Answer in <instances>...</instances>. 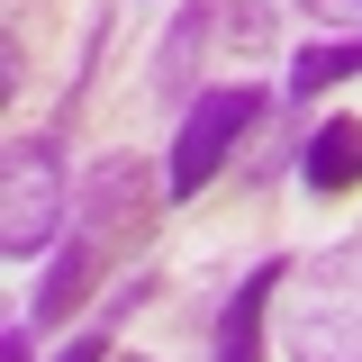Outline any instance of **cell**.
Listing matches in <instances>:
<instances>
[{
	"instance_id": "10",
	"label": "cell",
	"mask_w": 362,
	"mask_h": 362,
	"mask_svg": "<svg viewBox=\"0 0 362 362\" xmlns=\"http://www.w3.org/2000/svg\"><path fill=\"white\" fill-rule=\"evenodd\" d=\"M109 335H118V326L100 317V326H90V335H73V344H64V354H54V362H109Z\"/></svg>"
},
{
	"instance_id": "7",
	"label": "cell",
	"mask_w": 362,
	"mask_h": 362,
	"mask_svg": "<svg viewBox=\"0 0 362 362\" xmlns=\"http://www.w3.org/2000/svg\"><path fill=\"white\" fill-rule=\"evenodd\" d=\"M299 181H308V199H344V190H362V118H326V127H308V145H299Z\"/></svg>"
},
{
	"instance_id": "4",
	"label": "cell",
	"mask_w": 362,
	"mask_h": 362,
	"mask_svg": "<svg viewBox=\"0 0 362 362\" xmlns=\"http://www.w3.org/2000/svg\"><path fill=\"white\" fill-rule=\"evenodd\" d=\"M263 109H272L263 82L190 90V100H181V127H173V154H163V199H199V190L226 173V154L263 127Z\"/></svg>"
},
{
	"instance_id": "6",
	"label": "cell",
	"mask_w": 362,
	"mask_h": 362,
	"mask_svg": "<svg viewBox=\"0 0 362 362\" xmlns=\"http://www.w3.org/2000/svg\"><path fill=\"white\" fill-rule=\"evenodd\" d=\"M290 272H299L290 254H263V263L226 290L218 326H209V362H263V354H272V290H281Z\"/></svg>"
},
{
	"instance_id": "1",
	"label": "cell",
	"mask_w": 362,
	"mask_h": 362,
	"mask_svg": "<svg viewBox=\"0 0 362 362\" xmlns=\"http://www.w3.org/2000/svg\"><path fill=\"white\" fill-rule=\"evenodd\" d=\"M154 209H163V181H154L145 154H100V163H90L82 190H73V226H64V245H54V263H45V281H37V308H28L37 335L64 326V317L82 308L118 263L145 254Z\"/></svg>"
},
{
	"instance_id": "8",
	"label": "cell",
	"mask_w": 362,
	"mask_h": 362,
	"mask_svg": "<svg viewBox=\"0 0 362 362\" xmlns=\"http://www.w3.org/2000/svg\"><path fill=\"white\" fill-rule=\"evenodd\" d=\"M362 73V37H317L290 54V100H326L335 82H354Z\"/></svg>"
},
{
	"instance_id": "3",
	"label": "cell",
	"mask_w": 362,
	"mask_h": 362,
	"mask_svg": "<svg viewBox=\"0 0 362 362\" xmlns=\"http://www.w3.org/2000/svg\"><path fill=\"white\" fill-rule=\"evenodd\" d=\"M299 281V308L281 317L290 335V362H362V235L326 245Z\"/></svg>"
},
{
	"instance_id": "2",
	"label": "cell",
	"mask_w": 362,
	"mask_h": 362,
	"mask_svg": "<svg viewBox=\"0 0 362 362\" xmlns=\"http://www.w3.org/2000/svg\"><path fill=\"white\" fill-rule=\"evenodd\" d=\"M73 190L82 181H64V145L54 136H9L0 145V254L9 263L54 254L64 226H73Z\"/></svg>"
},
{
	"instance_id": "9",
	"label": "cell",
	"mask_w": 362,
	"mask_h": 362,
	"mask_svg": "<svg viewBox=\"0 0 362 362\" xmlns=\"http://www.w3.org/2000/svg\"><path fill=\"white\" fill-rule=\"evenodd\" d=\"M299 9H308L317 28H354L362 37V0H299Z\"/></svg>"
},
{
	"instance_id": "5",
	"label": "cell",
	"mask_w": 362,
	"mask_h": 362,
	"mask_svg": "<svg viewBox=\"0 0 362 362\" xmlns=\"http://www.w3.org/2000/svg\"><path fill=\"white\" fill-rule=\"evenodd\" d=\"M272 37V9L263 0H181V18L163 28V45H154V90L173 100V90L199 82V64L209 54H245V45H263Z\"/></svg>"
},
{
	"instance_id": "11",
	"label": "cell",
	"mask_w": 362,
	"mask_h": 362,
	"mask_svg": "<svg viewBox=\"0 0 362 362\" xmlns=\"http://www.w3.org/2000/svg\"><path fill=\"white\" fill-rule=\"evenodd\" d=\"M28 335H37V317H9V344H0V362H28Z\"/></svg>"
},
{
	"instance_id": "12",
	"label": "cell",
	"mask_w": 362,
	"mask_h": 362,
	"mask_svg": "<svg viewBox=\"0 0 362 362\" xmlns=\"http://www.w3.org/2000/svg\"><path fill=\"white\" fill-rule=\"evenodd\" d=\"M109 362H145V354H109Z\"/></svg>"
}]
</instances>
